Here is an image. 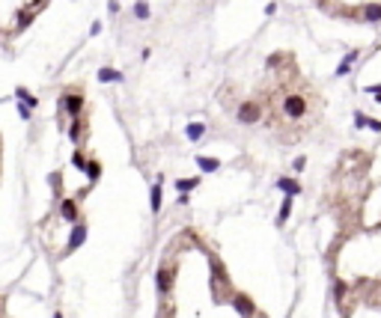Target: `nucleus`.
Wrapping results in <instances>:
<instances>
[{
	"instance_id": "nucleus-15",
	"label": "nucleus",
	"mask_w": 381,
	"mask_h": 318,
	"mask_svg": "<svg viewBox=\"0 0 381 318\" xmlns=\"http://www.w3.org/2000/svg\"><path fill=\"white\" fill-rule=\"evenodd\" d=\"M280 188H283V191H289V194H298V184H295L292 178H283V181H280Z\"/></svg>"
},
{
	"instance_id": "nucleus-17",
	"label": "nucleus",
	"mask_w": 381,
	"mask_h": 318,
	"mask_svg": "<svg viewBox=\"0 0 381 318\" xmlns=\"http://www.w3.org/2000/svg\"><path fill=\"white\" fill-rule=\"evenodd\" d=\"M87 173H89V178H99V173H102V167L92 161V164H87Z\"/></svg>"
},
{
	"instance_id": "nucleus-13",
	"label": "nucleus",
	"mask_w": 381,
	"mask_h": 318,
	"mask_svg": "<svg viewBox=\"0 0 381 318\" xmlns=\"http://www.w3.org/2000/svg\"><path fill=\"white\" fill-rule=\"evenodd\" d=\"M158 208H161V188H152V211H158Z\"/></svg>"
},
{
	"instance_id": "nucleus-7",
	"label": "nucleus",
	"mask_w": 381,
	"mask_h": 318,
	"mask_svg": "<svg viewBox=\"0 0 381 318\" xmlns=\"http://www.w3.org/2000/svg\"><path fill=\"white\" fill-rule=\"evenodd\" d=\"M99 81H104V84H116V81H122V74L116 69H102L99 71Z\"/></svg>"
},
{
	"instance_id": "nucleus-16",
	"label": "nucleus",
	"mask_w": 381,
	"mask_h": 318,
	"mask_svg": "<svg viewBox=\"0 0 381 318\" xmlns=\"http://www.w3.org/2000/svg\"><path fill=\"white\" fill-rule=\"evenodd\" d=\"M194 184H197V178H182V181H179L176 188H179V191H190Z\"/></svg>"
},
{
	"instance_id": "nucleus-11",
	"label": "nucleus",
	"mask_w": 381,
	"mask_h": 318,
	"mask_svg": "<svg viewBox=\"0 0 381 318\" xmlns=\"http://www.w3.org/2000/svg\"><path fill=\"white\" fill-rule=\"evenodd\" d=\"M197 164H200L203 170H208V173H211V170H218V161H215V158H197Z\"/></svg>"
},
{
	"instance_id": "nucleus-9",
	"label": "nucleus",
	"mask_w": 381,
	"mask_h": 318,
	"mask_svg": "<svg viewBox=\"0 0 381 318\" xmlns=\"http://www.w3.org/2000/svg\"><path fill=\"white\" fill-rule=\"evenodd\" d=\"M203 131H206V125H203V122L188 125V137H190V140H200V137H203Z\"/></svg>"
},
{
	"instance_id": "nucleus-18",
	"label": "nucleus",
	"mask_w": 381,
	"mask_h": 318,
	"mask_svg": "<svg viewBox=\"0 0 381 318\" xmlns=\"http://www.w3.org/2000/svg\"><path fill=\"white\" fill-rule=\"evenodd\" d=\"M54 318H63V315H60V312H57V315H54Z\"/></svg>"
},
{
	"instance_id": "nucleus-5",
	"label": "nucleus",
	"mask_w": 381,
	"mask_h": 318,
	"mask_svg": "<svg viewBox=\"0 0 381 318\" xmlns=\"http://www.w3.org/2000/svg\"><path fill=\"white\" fill-rule=\"evenodd\" d=\"M60 211H63V217H66V220H78V208H75V202H72V199H63V202H60Z\"/></svg>"
},
{
	"instance_id": "nucleus-2",
	"label": "nucleus",
	"mask_w": 381,
	"mask_h": 318,
	"mask_svg": "<svg viewBox=\"0 0 381 318\" xmlns=\"http://www.w3.org/2000/svg\"><path fill=\"white\" fill-rule=\"evenodd\" d=\"M259 119H262V104L259 101H242V104H239V122L256 125Z\"/></svg>"
},
{
	"instance_id": "nucleus-1",
	"label": "nucleus",
	"mask_w": 381,
	"mask_h": 318,
	"mask_svg": "<svg viewBox=\"0 0 381 318\" xmlns=\"http://www.w3.org/2000/svg\"><path fill=\"white\" fill-rule=\"evenodd\" d=\"M280 122H307L310 116V98L304 92H286L277 98Z\"/></svg>"
},
{
	"instance_id": "nucleus-6",
	"label": "nucleus",
	"mask_w": 381,
	"mask_h": 318,
	"mask_svg": "<svg viewBox=\"0 0 381 318\" xmlns=\"http://www.w3.org/2000/svg\"><path fill=\"white\" fill-rule=\"evenodd\" d=\"M361 18H364V21H378V18H381V3H372V6H366L364 12H361Z\"/></svg>"
},
{
	"instance_id": "nucleus-10",
	"label": "nucleus",
	"mask_w": 381,
	"mask_h": 318,
	"mask_svg": "<svg viewBox=\"0 0 381 318\" xmlns=\"http://www.w3.org/2000/svg\"><path fill=\"white\" fill-rule=\"evenodd\" d=\"M235 306H242V309H244V312H247V315H253V303L247 301L244 295H239V298H235Z\"/></svg>"
},
{
	"instance_id": "nucleus-4",
	"label": "nucleus",
	"mask_w": 381,
	"mask_h": 318,
	"mask_svg": "<svg viewBox=\"0 0 381 318\" xmlns=\"http://www.w3.org/2000/svg\"><path fill=\"white\" fill-rule=\"evenodd\" d=\"M84 238H87V226H81V223H78V226H75V232H72V238H69V247L72 250L81 247V244H84Z\"/></svg>"
},
{
	"instance_id": "nucleus-3",
	"label": "nucleus",
	"mask_w": 381,
	"mask_h": 318,
	"mask_svg": "<svg viewBox=\"0 0 381 318\" xmlns=\"http://www.w3.org/2000/svg\"><path fill=\"white\" fill-rule=\"evenodd\" d=\"M63 107L69 110L72 116H81V113H84V95H78V92L63 95Z\"/></svg>"
},
{
	"instance_id": "nucleus-8",
	"label": "nucleus",
	"mask_w": 381,
	"mask_h": 318,
	"mask_svg": "<svg viewBox=\"0 0 381 318\" xmlns=\"http://www.w3.org/2000/svg\"><path fill=\"white\" fill-rule=\"evenodd\" d=\"M158 288H161V292H167V288H170V271H167V268H161V271H158Z\"/></svg>"
},
{
	"instance_id": "nucleus-14",
	"label": "nucleus",
	"mask_w": 381,
	"mask_h": 318,
	"mask_svg": "<svg viewBox=\"0 0 381 318\" xmlns=\"http://www.w3.org/2000/svg\"><path fill=\"white\" fill-rule=\"evenodd\" d=\"M134 15H137V18H149V6H146L143 0H140L137 6H134Z\"/></svg>"
},
{
	"instance_id": "nucleus-12",
	"label": "nucleus",
	"mask_w": 381,
	"mask_h": 318,
	"mask_svg": "<svg viewBox=\"0 0 381 318\" xmlns=\"http://www.w3.org/2000/svg\"><path fill=\"white\" fill-rule=\"evenodd\" d=\"M81 125H84V122H81V119L75 116V122H72V131H69V134H72V140H81Z\"/></svg>"
}]
</instances>
